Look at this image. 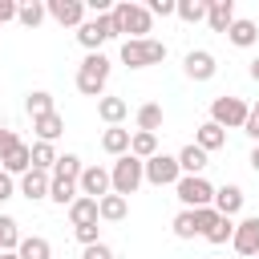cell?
<instances>
[{"label": "cell", "mask_w": 259, "mask_h": 259, "mask_svg": "<svg viewBox=\"0 0 259 259\" xmlns=\"http://www.w3.org/2000/svg\"><path fill=\"white\" fill-rule=\"evenodd\" d=\"M113 28H117V36H125V40H146V32L154 28V16H150L146 4L121 0V4H113Z\"/></svg>", "instance_id": "obj_1"}, {"label": "cell", "mask_w": 259, "mask_h": 259, "mask_svg": "<svg viewBox=\"0 0 259 259\" xmlns=\"http://www.w3.org/2000/svg\"><path fill=\"white\" fill-rule=\"evenodd\" d=\"M105 81H109V57L105 53H89L85 61H81V69H77V89L85 93V97H105L101 89H105Z\"/></svg>", "instance_id": "obj_2"}, {"label": "cell", "mask_w": 259, "mask_h": 259, "mask_svg": "<svg viewBox=\"0 0 259 259\" xmlns=\"http://www.w3.org/2000/svg\"><path fill=\"white\" fill-rule=\"evenodd\" d=\"M109 178H113V194L130 198V194L146 182V162H142V158H134V154H121V158L109 166Z\"/></svg>", "instance_id": "obj_3"}, {"label": "cell", "mask_w": 259, "mask_h": 259, "mask_svg": "<svg viewBox=\"0 0 259 259\" xmlns=\"http://www.w3.org/2000/svg\"><path fill=\"white\" fill-rule=\"evenodd\" d=\"M166 61V45L146 36V40H121V65L130 69H150V65H162Z\"/></svg>", "instance_id": "obj_4"}, {"label": "cell", "mask_w": 259, "mask_h": 259, "mask_svg": "<svg viewBox=\"0 0 259 259\" xmlns=\"http://www.w3.org/2000/svg\"><path fill=\"white\" fill-rule=\"evenodd\" d=\"M182 210H202V206H214V186L202 178V174H182L178 186H174Z\"/></svg>", "instance_id": "obj_5"}, {"label": "cell", "mask_w": 259, "mask_h": 259, "mask_svg": "<svg viewBox=\"0 0 259 259\" xmlns=\"http://www.w3.org/2000/svg\"><path fill=\"white\" fill-rule=\"evenodd\" d=\"M247 117H251V109H247L243 97H214L210 101V121L223 125V130H243Z\"/></svg>", "instance_id": "obj_6"}, {"label": "cell", "mask_w": 259, "mask_h": 259, "mask_svg": "<svg viewBox=\"0 0 259 259\" xmlns=\"http://www.w3.org/2000/svg\"><path fill=\"white\" fill-rule=\"evenodd\" d=\"M113 36H117V28H113V12H109V16H93V20H85V24L77 28V40H81L89 53H101V45L113 40Z\"/></svg>", "instance_id": "obj_7"}, {"label": "cell", "mask_w": 259, "mask_h": 259, "mask_svg": "<svg viewBox=\"0 0 259 259\" xmlns=\"http://www.w3.org/2000/svg\"><path fill=\"white\" fill-rule=\"evenodd\" d=\"M178 178H182L178 158H170V154H154V158L146 162V182H154V186H178Z\"/></svg>", "instance_id": "obj_8"}, {"label": "cell", "mask_w": 259, "mask_h": 259, "mask_svg": "<svg viewBox=\"0 0 259 259\" xmlns=\"http://www.w3.org/2000/svg\"><path fill=\"white\" fill-rule=\"evenodd\" d=\"M77 190L85 194V198H105V194H113V178H109V170L105 166H85L81 170V178H77Z\"/></svg>", "instance_id": "obj_9"}, {"label": "cell", "mask_w": 259, "mask_h": 259, "mask_svg": "<svg viewBox=\"0 0 259 259\" xmlns=\"http://www.w3.org/2000/svg\"><path fill=\"white\" fill-rule=\"evenodd\" d=\"M231 247L239 251V259H255L259 255V214H247L243 223H235Z\"/></svg>", "instance_id": "obj_10"}, {"label": "cell", "mask_w": 259, "mask_h": 259, "mask_svg": "<svg viewBox=\"0 0 259 259\" xmlns=\"http://www.w3.org/2000/svg\"><path fill=\"white\" fill-rule=\"evenodd\" d=\"M45 8L61 28H81L85 24V0H49Z\"/></svg>", "instance_id": "obj_11"}, {"label": "cell", "mask_w": 259, "mask_h": 259, "mask_svg": "<svg viewBox=\"0 0 259 259\" xmlns=\"http://www.w3.org/2000/svg\"><path fill=\"white\" fill-rule=\"evenodd\" d=\"M182 69H186V77H190V81H210V77L219 73L214 53H206V49H190V53L182 57Z\"/></svg>", "instance_id": "obj_12"}, {"label": "cell", "mask_w": 259, "mask_h": 259, "mask_svg": "<svg viewBox=\"0 0 259 259\" xmlns=\"http://www.w3.org/2000/svg\"><path fill=\"white\" fill-rule=\"evenodd\" d=\"M0 170H4V174H28V170H32V146H28V142H16V146L0 158Z\"/></svg>", "instance_id": "obj_13"}, {"label": "cell", "mask_w": 259, "mask_h": 259, "mask_svg": "<svg viewBox=\"0 0 259 259\" xmlns=\"http://www.w3.org/2000/svg\"><path fill=\"white\" fill-rule=\"evenodd\" d=\"M49 186H53V174H45V170H28V174H20V194H24L28 202L49 198Z\"/></svg>", "instance_id": "obj_14"}, {"label": "cell", "mask_w": 259, "mask_h": 259, "mask_svg": "<svg viewBox=\"0 0 259 259\" xmlns=\"http://www.w3.org/2000/svg\"><path fill=\"white\" fill-rule=\"evenodd\" d=\"M227 40H231L235 49H251V45L259 40V24L247 20V16H235V24L227 28Z\"/></svg>", "instance_id": "obj_15"}, {"label": "cell", "mask_w": 259, "mask_h": 259, "mask_svg": "<svg viewBox=\"0 0 259 259\" xmlns=\"http://www.w3.org/2000/svg\"><path fill=\"white\" fill-rule=\"evenodd\" d=\"M194 146H198V150H206V154H214V150H223V146H227V130H223V125H214V121H202V125L194 130Z\"/></svg>", "instance_id": "obj_16"}, {"label": "cell", "mask_w": 259, "mask_h": 259, "mask_svg": "<svg viewBox=\"0 0 259 259\" xmlns=\"http://www.w3.org/2000/svg\"><path fill=\"white\" fill-rule=\"evenodd\" d=\"M243 198H247V194H243L239 186H219V190H214V210L227 214V219H235V214L243 210Z\"/></svg>", "instance_id": "obj_17"}, {"label": "cell", "mask_w": 259, "mask_h": 259, "mask_svg": "<svg viewBox=\"0 0 259 259\" xmlns=\"http://www.w3.org/2000/svg\"><path fill=\"white\" fill-rule=\"evenodd\" d=\"M206 24L214 32H227L235 24V0H210V12H206Z\"/></svg>", "instance_id": "obj_18"}, {"label": "cell", "mask_w": 259, "mask_h": 259, "mask_svg": "<svg viewBox=\"0 0 259 259\" xmlns=\"http://www.w3.org/2000/svg\"><path fill=\"white\" fill-rule=\"evenodd\" d=\"M130 142H134V134H130V130H121V125H109V130L101 134V150H105V154H113V158L130 154Z\"/></svg>", "instance_id": "obj_19"}, {"label": "cell", "mask_w": 259, "mask_h": 259, "mask_svg": "<svg viewBox=\"0 0 259 259\" xmlns=\"http://www.w3.org/2000/svg\"><path fill=\"white\" fill-rule=\"evenodd\" d=\"M125 113H130L125 97H101V101H97V117H101L105 125H121Z\"/></svg>", "instance_id": "obj_20"}, {"label": "cell", "mask_w": 259, "mask_h": 259, "mask_svg": "<svg viewBox=\"0 0 259 259\" xmlns=\"http://www.w3.org/2000/svg\"><path fill=\"white\" fill-rule=\"evenodd\" d=\"M97 219H101L97 198H85V194H81V198L69 206V223H73V227H89V223H97Z\"/></svg>", "instance_id": "obj_21"}, {"label": "cell", "mask_w": 259, "mask_h": 259, "mask_svg": "<svg viewBox=\"0 0 259 259\" xmlns=\"http://www.w3.org/2000/svg\"><path fill=\"white\" fill-rule=\"evenodd\" d=\"M32 130H36V142H57L65 134V117L61 113H45V117L32 121Z\"/></svg>", "instance_id": "obj_22"}, {"label": "cell", "mask_w": 259, "mask_h": 259, "mask_svg": "<svg viewBox=\"0 0 259 259\" xmlns=\"http://www.w3.org/2000/svg\"><path fill=\"white\" fill-rule=\"evenodd\" d=\"M178 166H182V174H202L210 162H206V150H198V146L190 142V146H182V154H178Z\"/></svg>", "instance_id": "obj_23"}, {"label": "cell", "mask_w": 259, "mask_h": 259, "mask_svg": "<svg viewBox=\"0 0 259 259\" xmlns=\"http://www.w3.org/2000/svg\"><path fill=\"white\" fill-rule=\"evenodd\" d=\"M97 210H101L105 223H121V219L130 214V198H121V194H105V198L97 202Z\"/></svg>", "instance_id": "obj_24"}, {"label": "cell", "mask_w": 259, "mask_h": 259, "mask_svg": "<svg viewBox=\"0 0 259 259\" xmlns=\"http://www.w3.org/2000/svg\"><path fill=\"white\" fill-rule=\"evenodd\" d=\"M16 255H20V259H53V247H49V239H40V235H24L20 247H16Z\"/></svg>", "instance_id": "obj_25"}, {"label": "cell", "mask_w": 259, "mask_h": 259, "mask_svg": "<svg viewBox=\"0 0 259 259\" xmlns=\"http://www.w3.org/2000/svg\"><path fill=\"white\" fill-rule=\"evenodd\" d=\"M138 130H142V134H158V130H162V105H158V101H146V105L138 109Z\"/></svg>", "instance_id": "obj_26"}, {"label": "cell", "mask_w": 259, "mask_h": 259, "mask_svg": "<svg viewBox=\"0 0 259 259\" xmlns=\"http://www.w3.org/2000/svg\"><path fill=\"white\" fill-rule=\"evenodd\" d=\"M57 150H53V142H32V170H45V174H53V166H57Z\"/></svg>", "instance_id": "obj_27"}, {"label": "cell", "mask_w": 259, "mask_h": 259, "mask_svg": "<svg viewBox=\"0 0 259 259\" xmlns=\"http://www.w3.org/2000/svg\"><path fill=\"white\" fill-rule=\"evenodd\" d=\"M81 170H85V166H81V158H77V154H61V158H57V166H53V178H61V182H77V178H81Z\"/></svg>", "instance_id": "obj_28"}, {"label": "cell", "mask_w": 259, "mask_h": 259, "mask_svg": "<svg viewBox=\"0 0 259 259\" xmlns=\"http://www.w3.org/2000/svg\"><path fill=\"white\" fill-rule=\"evenodd\" d=\"M206 12H210V0H178V20H186V24L206 20Z\"/></svg>", "instance_id": "obj_29"}, {"label": "cell", "mask_w": 259, "mask_h": 259, "mask_svg": "<svg viewBox=\"0 0 259 259\" xmlns=\"http://www.w3.org/2000/svg\"><path fill=\"white\" fill-rule=\"evenodd\" d=\"M130 154L134 158H142V162H150L154 154H158V134H134V142H130Z\"/></svg>", "instance_id": "obj_30"}, {"label": "cell", "mask_w": 259, "mask_h": 259, "mask_svg": "<svg viewBox=\"0 0 259 259\" xmlns=\"http://www.w3.org/2000/svg\"><path fill=\"white\" fill-rule=\"evenodd\" d=\"M49 198H53L57 206H73V202L81 198V190H77V182H61V178H53V186H49Z\"/></svg>", "instance_id": "obj_31"}, {"label": "cell", "mask_w": 259, "mask_h": 259, "mask_svg": "<svg viewBox=\"0 0 259 259\" xmlns=\"http://www.w3.org/2000/svg\"><path fill=\"white\" fill-rule=\"evenodd\" d=\"M202 239H206V243H214V247H223V243H231V239H235V219H227V214H219V219H214V227H210V231H206Z\"/></svg>", "instance_id": "obj_32"}, {"label": "cell", "mask_w": 259, "mask_h": 259, "mask_svg": "<svg viewBox=\"0 0 259 259\" xmlns=\"http://www.w3.org/2000/svg\"><path fill=\"white\" fill-rule=\"evenodd\" d=\"M45 16H49V8H45L40 0H24V4H20V12H16V20H20L24 28H36Z\"/></svg>", "instance_id": "obj_33"}, {"label": "cell", "mask_w": 259, "mask_h": 259, "mask_svg": "<svg viewBox=\"0 0 259 259\" xmlns=\"http://www.w3.org/2000/svg\"><path fill=\"white\" fill-rule=\"evenodd\" d=\"M24 109L32 113V121H36V117H45V113H57V109H53V93H45V89L28 93V97H24Z\"/></svg>", "instance_id": "obj_34"}, {"label": "cell", "mask_w": 259, "mask_h": 259, "mask_svg": "<svg viewBox=\"0 0 259 259\" xmlns=\"http://www.w3.org/2000/svg\"><path fill=\"white\" fill-rule=\"evenodd\" d=\"M20 227H16V219H8V214H0V251H16L20 247Z\"/></svg>", "instance_id": "obj_35"}, {"label": "cell", "mask_w": 259, "mask_h": 259, "mask_svg": "<svg viewBox=\"0 0 259 259\" xmlns=\"http://www.w3.org/2000/svg\"><path fill=\"white\" fill-rule=\"evenodd\" d=\"M170 227H174L178 239H194V235H198V219H194V210H178Z\"/></svg>", "instance_id": "obj_36"}, {"label": "cell", "mask_w": 259, "mask_h": 259, "mask_svg": "<svg viewBox=\"0 0 259 259\" xmlns=\"http://www.w3.org/2000/svg\"><path fill=\"white\" fill-rule=\"evenodd\" d=\"M150 16H178V0H150Z\"/></svg>", "instance_id": "obj_37"}, {"label": "cell", "mask_w": 259, "mask_h": 259, "mask_svg": "<svg viewBox=\"0 0 259 259\" xmlns=\"http://www.w3.org/2000/svg\"><path fill=\"white\" fill-rule=\"evenodd\" d=\"M97 231H101L97 223H89V227H73V235H77V243H81V247H93V243H101V239H97Z\"/></svg>", "instance_id": "obj_38"}, {"label": "cell", "mask_w": 259, "mask_h": 259, "mask_svg": "<svg viewBox=\"0 0 259 259\" xmlns=\"http://www.w3.org/2000/svg\"><path fill=\"white\" fill-rule=\"evenodd\" d=\"M194 219H198V235H206V231L214 227V219H219V210H214V206H202V210H194Z\"/></svg>", "instance_id": "obj_39"}, {"label": "cell", "mask_w": 259, "mask_h": 259, "mask_svg": "<svg viewBox=\"0 0 259 259\" xmlns=\"http://www.w3.org/2000/svg\"><path fill=\"white\" fill-rule=\"evenodd\" d=\"M81 259H113V251H109L105 243H93V247H85V251H81Z\"/></svg>", "instance_id": "obj_40"}, {"label": "cell", "mask_w": 259, "mask_h": 259, "mask_svg": "<svg viewBox=\"0 0 259 259\" xmlns=\"http://www.w3.org/2000/svg\"><path fill=\"white\" fill-rule=\"evenodd\" d=\"M16 142H20V138H16V130H8V125H0V158H4V154H8V150H12Z\"/></svg>", "instance_id": "obj_41"}, {"label": "cell", "mask_w": 259, "mask_h": 259, "mask_svg": "<svg viewBox=\"0 0 259 259\" xmlns=\"http://www.w3.org/2000/svg\"><path fill=\"white\" fill-rule=\"evenodd\" d=\"M16 12H20V4H16V0H0V24L16 20Z\"/></svg>", "instance_id": "obj_42"}, {"label": "cell", "mask_w": 259, "mask_h": 259, "mask_svg": "<svg viewBox=\"0 0 259 259\" xmlns=\"http://www.w3.org/2000/svg\"><path fill=\"white\" fill-rule=\"evenodd\" d=\"M12 190H16L12 174H4V170H0V202H8V198H12Z\"/></svg>", "instance_id": "obj_43"}, {"label": "cell", "mask_w": 259, "mask_h": 259, "mask_svg": "<svg viewBox=\"0 0 259 259\" xmlns=\"http://www.w3.org/2000/svg\"><path fill=\"white\" fill-rule=\"evenodd\" d=\"M247 162H251V170H255V174H259V146H255V150H251V158H247Z\"/></svg>", "instance_id": "obj_44"}, {"label": "cell", "mask_w": 259, "mask_h": 259, "mask_svg": "<svg viewBox=\"0 0 259 259\" xmlns=\"http://www.w3.org/2000/svg\"><path fill=\"white\" fill-rule=\"evenodd\" d=\"M251 81H259V57L251 61Z\"/></svg>", "instance_id": "obj_45"}, {"label": "cell", "mask_w": 259, "mask_h": 259, "mask_svg": "<svg viewBox=\"0 0 259 259\" xmlns=\"http://www.w3.org/2000/svg\"><path fill=\"white\" fill-rule=\"evenodd\" d=\"M0 259H20V255L16 251H0Z\"/></svg>", "instance_id": "obj_46"}, {"label": "cell", "mask_w": 259, "mask_h": 259, "mask_svg": "<svg viewBox=\"0 0 259 259\" xmlns=\"http://www.w3.org/2000/svg\"><path fill=\"white\" fill-rule=\"evenodd\" d=\"M251 117H259V101H255V109H251Z\"/></svg>", "instance_id": "obj_47"}]
</instances>
